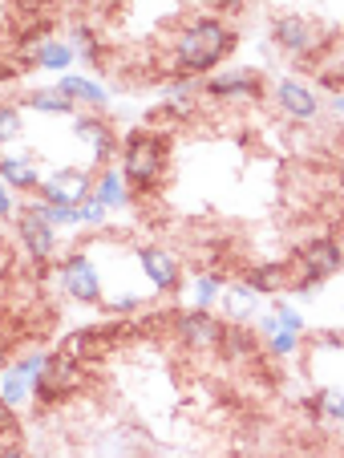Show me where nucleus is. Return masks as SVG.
<instances>
[{
	"label": "nucleus",
	"instance_id": "obj_9",
	"mask_svg": "<svg viewBox=\"0 0 344 458\" xmlns=\"http://www.w3.org/2000/svg\"><path fill=\"white\" fill-rule=\"evenodd\" d=\"M73 134H78V142L89 150V163L105 166L113 155H118V134H113V126L97 110L78 114V118H73Z\"/></svg>",
	"mask_w": 344,
	"mask_h": 458
},
{
	"label": "nucleus",
	"instance_id": "obj_27",
	"mask_svg": "<svg viewBox=\"0 0 344 458\" xmlns=\"http://www.w3.org/2000/svg\"><path fill=\"white\" fill-rule=\"evenodd\" d=\"M17 430H21L17 414H13V406H9V402L0 398V446H9V442L17 438Z\"/></svg>",
	"mask_w": 344,
	"mask_h": 458
},
{
	"label": "nucleus",
	"instance_id": "obj_31",
	"mask_svg": "<svg viewBox=\"0 0 344 458\" xmlns=\"http://www.w3.org/2000/svg\"><path fill=\"white\" fill-rule=\"evenodd\" d=\"M78 216H81V224H89V227H102L105 224V208L97 199H89L86 208H78Z\"/></svg>",
	"mask_w": 344,
	"mask_h": 458
},
{
	"label": "nucleus",
	"instance_id": "obj_10",
	"mask_svg": "<svg viewBox=\"0 0 344 458\" xmlns=\"http://www.w3.org/2000/svg\"><path fill=\"white\" fill-rule=\"evenodd\" d=\"M203 94L215 102H259L264 98V78L256 70H231L203 81Z\"/></svg>",
	"mask_w": 344,
	"mask_h": 458
},
{
	"label": "nucleus",
	"instance_id": "obj_28",
	"mask_svg": "<svg viewBox=\"0 0 344 458\" xmlns=\"http://www.w3.org/2000/svg\"><path fill=\"white\" fill-rule=\"evenodd\" d=\"M296 349H300V333H288V329L272 333V353L275 357H288V353H296Z\"/></svg>",
	"mask_w": 344,
	"mask_h": 458
},
{
	"label": "nucleus",
	"instance_id": "obj_33",
	"mask_svg": "<svg viewBox=\"0 0 344 458\" xmlns=\"http://www.w3.org/2000/svg\"><path fill=\"white\" fill-rule=\"evenodd\" d=\"M17 216V199H13V187L4 179H0V219Z\"/></svg>",
	"mask_w": 344,
	"mask_h": 458
},
{
	"label": "nucleus",
	"instance_id": "obj_32",
	"mask_svg": "<svg viewBox=\"0 0 344 458\" xmlns=\"http://www.w3.org/2000/svg\"><path fill=\"white\" fill-rule=\"evenodd\" d=\"M211 9H215V17H239L243 9H248V0H211Z\"/></svg>",
	"mask_w": 344,
	"mask_h": 458
},
{
	"label": "nucleus",
	"instance_id": "obj_25",
	"mask_svg": "<svg viewBox=\"0 0 344 458\" xmlns=\"http://www.w3.org/2000/svg\"><path fill=\"white\" fill-rule=\"evenodd\" d=\"M21 134H25V118H21V110L9 106V102H0V147L17 142Z\"/></svg>",
	"mask_w": 344,
	"mask_h": 458
},
{
	"label": "nucleus",
	"instance_id": "obj_4",
	"mask_svg": "<svg viewBox=\"0 0 344 458\" xmlns=\"http://www.w3.org/2000/svg\"><path fill=\"white\" fill-rule=\"evenodd\" d=\"M272 41L280 45L292 61H312L328 49L324 29L308 17H296V13H284V17L272 21Z\"/></svg>",
	"mask_w": 344,
	"mask_h": 458
},
{
	"label": "nucleus",
	"instance_id": "obj_1",
	"mask_svg": "<svg viewBox=\"0 0 344 458\" xmlns=\"http://www.w3.org/2000/svg\"><path fill=\"white\" fill-rule=\"evenodd\" d=\"M239 45V33L227 25L223 17H195L171 45V61L166 73L179 78H203L206 70H215L219 61H227Z\"/></svg>",
	"mask_w": 344,
	"mask_h": 458
},
{
	"label": "nucleus",
	"instance_id": "obj_16",
	"mask_svg": "<svg viewBox=\"0 0 344 458\" xmlns=\"http://www.w3.org/2000/svg\"><path fill=\"white\" fill-rule=\"evenodd\" d=\"M219 357H223V361H231V365L256 361V333L231 320V325L223 329V337H219Z\"/></svg>",
	"mask_w": 344,
	"mask_h": 458
},
{
	"label": "nucleus",
	"instance_id": "obj_5",
	"mask_svg": "<svg viewBox=\"0 0 344 458\" xmlns=\"http://www.w3.org/2000/svg\"><path fill=\"white\" fill-rule=\"evenodd\" d=\"M94 171L86 166H57L49 179H41V199L45 203H57V208H86L94 199Z\"/></svg>",
	"mask_w": 344,
	"mask_h": 458
},
{
	"label": "nucleus",
	"instance_id": "obj_13",
	"mask_svg": "<svg viewBox=\"0 0 344 458\" xmlns=\"http://www.w3.org/2000/svg\"><path fill=\"white\" fill-rule=\"evenodd\" d=\"M138 259H142V272H147V280L158 288V293H179L182 288V264L174 251L166 248H142L138 251Z\"/></svg>",
	"mask_w": 344,
	"mask_h": 458
},
{
	"label": "nucleus",
	"instance_id": "obj_29",
	"mask_svg": "<svg viewBox=\"0 0 344 458\" xmlns=\"http://www.w3.org/2000/svg\"><path fill=\"white\" fill-rule=\"evenodd\" d=\"M138 304H142V301H138L134 293H113V296H102V309H105V312H134Z\"/></svg>",
	"mask_w": 344,
	"mask_h": 458
},
{
	"label": "nucleus",
	"instance_id": "obj_6",
	"mask_svg": "<svg viewBox=\"0 0 344 458\" xmlns=\"http://www.w3.org/2000/svg\"><path fill=\"white\" fill-rule=\"evenodd\" d=\"M288 268H292V280L296 276L328 280V276H336V272L344 268V248L336 240H328V235H320V240H308L304 248L292 251Z\"/></svg>",
	"mask_w": 344,
	"mask_h": 458
},
{
	"label": "nucleus",
	"instance_id": "obj_11",
	"mask_svg": "<svg viewBox=\"0 0 344 458\" xmlns=\"http://www.w3.org/2000/svg\"><path fill=\"white\" fill-rule=\"evenodd\" d=\"M17 240L25 243V251L37 264H49L53 251H57V227L45 224L33 208H25V211H17Z\"/></svg>",
	"mask_w": 344,
	"mask_h": 458
},
{
	"label": "nucleus",
	"instance_id": "obj_7",
	"mask_svg": "<svg viewBox=\"0 0 344 458\" xmlns=\"http://www.w3.org/2000/svg\"><path fill=\"white\" fill-rule=\"evenodd\" d=\"M171 329L182 349H190V353H211V349H219V337H223L227 325L215 320L206 309H187V312H174L171 317Z\"/></svg>",
	"mask_w": 344,
	"mask_h": 458
},
{
	"label": "nucleus",
	"instance_id": "obj_20",
	"mask_svg": "<svg viewBox=\"0 0 344 458\" xmlns=\"http://www.w3.org/2000/svg\"><path fill=\"white\" fill-rule=\"evenodd\" d=\"M256 304H259V293L243 280V284H231L223 293V309H227V317L235 320V325H243V320H251L256 317Z\"/></svg>",
	"mask_w": 344,
	"mask_h": 458
},
{
	"label": "nucleus",
	"instance_id": "obj_12",
	"mask_svg": "<svg viewBox=\"0 0 344 458\" xmlns=\"http://www.w3.org/2000/svg\"><path fill=\"white\" fill-rule=\"evenodd\" d=\"M113 325H97V329H73L65 341H61V353H69L73 361L89 365V361H102L105 353L113 349L118 333H110Z\"/></svg>",
	"mask_w": 344,
	"mask_h": 458
},
{
	"label": "nucleus",
	"instance_id": "obj_38",
	"mask_svg": "<svg viewBox=\"0 0 344 458\" xmlns=\"http://www.w3.org/2000/svg\"><path fill=\"white\" fill-rule=\"evenodd\" d=\"M69 9H89V4H94V0H65Z\"/></svg>",
	"mask_w": 344,
	"mask_h": 458
},
{
	"label": "nucleus",
	"instance_id": "obj_37",
	"mask_svg": "<svg viewBox=\"0 0 344 458\" xmlns=\"http://www.w3.org/2000/svg\"><path fill=\"white\" fill-rule=\"evenodd\" d=\"M0 458H33L25 446H17V442H9V446H0Z\"/></svg>",
	"mask_w": 344,
	"mask_h": 458
},
{
	"label": "nucleus",
	"instance_id": "obj_22",
	"mask_svg": "<svg viewBox=\"0 0 344 458\" xmlns=\"http://www.w3.org/2000/svg\"><path fill=\"white\" fill-rule=\"evenodd\" d=\"M0 398L9 402V406H25V402H33V377L21 373V369H9L4 381H0Z\"/></svg>",
	"mask_w": 344,
	"mask_h": 458
},
{
	"label": "nucleus",
	"instance_id": "obj_3",
	"mask_svg": "<svg viewBox=\"0 0 344 458\" xmlns=\"http://www.w3.org/2000/svg\"><path fill=\"white\" fill-rule=\"evenodd\" d=\"M86 386H89V369L57 349V353L45 357L41 373L33 377V402L41 410L45 406H57V402L73 398V394H78V389H86Z\"/></svg>",
	"mask_w": 344,
	"mask_h": 458
},
{
	"label": "nucleus",
	"instance_id": "obj_17",
	"mask_svg": "<svg viewBox=\"0 0 344 458\" xmlns=\"http://www.w3.org/2000/svg\"><path fill=\"white\" fill-rule=\"evenodd\" d=\"M57 89L73 106L81 102V106H89V110H102V106H105V89L97 86V81H89V78H73V73H65V78L57 81Z\"/></svg>",
	"mask_w": 344,
	"mask_h": 458
},
{
	"label": "nucleus",
	"instance_id": "obj_39",
	"mask_svg": "<svg viewBox=\"0 0 344 458\" xmlns=\"http://www.w3.org/2000/svg\"><path fill=\"white\" fill-rule=\"evenodd\" d=\"M332 110H336V114H344V94H336V98H332Z\"/></svg>",
	"mask_w": 344,
	"mask_h": 458
},
{
	"label": "nucleus",
	"instance_id": "obj_35",
	"mask_svg": "<svg viewBox=\"0 0 344 458\" xmlns=\"http://www.w3.org/2000/svg\"><path fill=\"white\" fill-rule=\"evenodd\" d=\"M256 325H259V333H264V337H272V333H280V329H284V325H280V317H275V312H267V317H259Z\"/></svg>",
	"mask_w": 344,
	"mask_h": 458
},
{
	"label": "nucleus",
	"instance_id": "obj_21",
	"mask_svg": "<svg viewBox=\"0 0 344 458\" xmlns=\"http://www.w3.org/2000/svg\"><path fill=\"white\" fill-rule=\"evenodd\" d=\"M94 199L102 203L105 211L110 208H126L130 203V187H126V179H122V171H102L97 174V187H94Z\"/></svg>",
	"mask_w": 344,
	"mask_h": 458
},
{
	"label": "nucleus",
	"instance_id": "obj_26",
	"mask_svg": "<svg viewBox=\"0 0 344 458\" xmlns=\"http://www.w3.org/2000/svg\"><path fill=\"white\" fill-rule=\"evenodd\" d=\"M198 309H206V304H215L219 301V293H223V276H215V272H211V276H198Z\"/></svg>",
	"mask_w": 344,
	"mask_h": 458
},
{
	"label": "nucleus",
	"instance_id": "obj_14",
	"mask_svg": "<svg viewBox=\"0 0 344 458\" xmlns=\"http://www.w3.org/2000/svg\"><path fill=\"white\" fill-rule=\"evenodd\" d=\"M275 106H280L288 118H296V122H316L320 110H324V102H320L304 81H292V78H284L280 86H275Z\"/></svg>",
	"mask_w": 344,
	"mask_h": 458
},
{
	"label": "nucleus",
	"instance_id": "obj_36",
	"mask_svg": "<svg viewBox=\"0 0 344 458\" xmlns=\"http://www.w3.org/2000/svg\"><path fill=\"white\" fill-rule=\"evenodd\" d=\"M17 4L25 9V17H33V13H41V17H45V9H49L53 0H17Z\"/></svg>",
	"mask_w": 344,
	"mask_h": 458
},
{
	"label": "nucleus",
	"instance_id": "obj_23",
	"mask_svg": "<svg viewBox=\"0 0 344 458\" xmlns=\"http://www.w3.org/2000/svg\"><path fill=\"white\" fill-rule=\"evenodd\" d=\"M25 106H29V110H41V114H73V102H69L57 86H53V89H29Z\"/></svg>",
	"mask_w": 344,
	"mask_h": 458
},
{
	"label": "nucleus",
	"instance_id": "obj_2",
	"mask_svg": "<svg viewBox=\"0 0 344 458\" xmlns=\"http://www.w3.org/2000/svg\"><path fill=\"white\" fill-rule=\"evenodd\" d=\"M171 174V139L163 130H130L122 142V179L134 195H155Z\"/></svg>",
	"mask_w": 344,
	"mask_h": 458
},
{
	"label": "nucleus",
	"instance_id": "obj_30",
	"mask_svg": "<svg viewBox=\"0 0 344 458\" xmlns=\"http://www.w3.org/2000/svg\"><path fill=\"white\" fill-rule=\"evenodd\" d=\"M275 317H280V325H284L288 333H300V329H304L300 312H296V309H288V304H284V296H280V301H275Z\"/></svg>",
	"mask_w": 344,
	"mask_h": 458
},
{
	"label": "nucleus",
	"instance_id": "obj_18",
	"mask_svg": "<svg viewBox=\"0 0 344 458\" xmlns=\"http://www.w3.org/2000/svg\"><path fill=\"white\" fill-rule=\"evenodd\" d=\"M0 179L17 191H41V174H37L33 158H9L0 155Z\"/></svg>",
	"mask_w": 344,
	"mask_h": 458
},
{
	"label": "nucleus",
	"instance_id": "obj_24",
	"mask_svg": "<svg viewBox=\"0 0 344 458\" xmlns=\"http://www.w3.org/2000/svg\"><path fill=\"white\" fill-rule=\"evenodd\" d=\"M73 49H78L86 61H94V65H102V61H105L102 41H97V33L89 25H73Z\"/></svg>",
	"mask_w": 344,
	"mask_h": 458
},
{
	"label": "nucleus",
	"instance_id": "obj_19",
	"mask_svg": "<svg viewBox=\"0 0 344 458\" xmlns=\"http://www.w3.org/2000/svg\"><path fill=\"white\" fill-rule=\"evenodd\" d=\"M25 61H33L37 70H69V61H73V45H65V41H57V37H49V41H41L33 53H29Z\"/></svg>",
	"mask_w": 344,
	"mask_h": 458
},
{
	"label": "nucleus",
	"instance_id": "obj_15",
	"mask_svg": "<svg viewBox=\"0 0 344 458\" xmlns=\"http://www.w3.org/2000/svg\"><path fill=\"white\" fill-rule=\"evenodd\" d=\"M248 284L256 288L259 296H275L292 288V268H288L284 259H272V264H251L248 268Z\"/></svg>",
	"mask_w": 344,
	"mask_h": 458
},
{
	"label": "nucleus",
	"instance_id": "obj_34",
	"mask_svg": "<svg viewBox=\"0 0 344 458\" xmlns=\"http://www.w3.org/2000/svg\"><path fill=\"white\" fill-rule=\"evenodd\" d=\"M324 414L344 422V394H324Z\"/></svg>",
	"mask_w": 344,
	"mask_h": 458
},
{
	"label": "nucleus",
	"instance_id": "obj_8",
	"mask_svg": "<svg viewBox=\"0 0 344 458\" xmlns=\"http://www.w3.org/2000/svg\"><path fill=\"white\" fill-rule=\"evenodd\" d=\"M61 293L73 296L81 304H102V276H97V264L89 251H73V256L61 259Z\"/></svg>",
	"mask_w": 344,
	"mask_h": 458
}]
</instances>
